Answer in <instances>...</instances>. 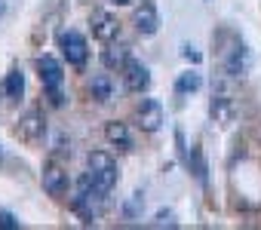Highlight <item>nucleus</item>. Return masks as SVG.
<instances>
[{"instance_id": "obj_1", "label": "nucleus", "mask_w": 261, "mask_h": 230, "mask_svg": "<svg viewBox=\"0 0 261 230\" xmlns=\"http://www.w3.org/2000/svg\"><path fill=\"white\" fill-rule=\"evenodd\" d=\"M37 74H40V83H43V92H46L49 104H53V107H62V104H65V95H62V80H65V74H62V65H59L53 55H40V59H37Z\"/></svg>"}, {"instance_id": "obj_2", "label": "nucleus", "mask_w": 261, "mask_h": 230, "mask_svg": "<svg viewBox=\"0 0 261 230\" xmlns=\"http://www.w3.org/2000/svg\"><path fill=\"white\" fill-rule=\"evenodd\" d=\"M86 166H89V172H92L95 187H98L101 193H111V187L117 184V163L111 160V154L92 151V154L86 157Z\"/></svg>"}, {"instance_id": "obj_3", "label": "nucleus", "mask_w": 261, "mask_h": 230, "mask_svg": "<svg viewBox=\"0 0 261 230\" xmlns=\"http://www.w3.org/2000/svg\"><path fill=\"white\" fill-rule=\"evenodd\" d=\"M40 184H43V190H46L49 196L62 199V196L68 193V187H71V178H68V172H65L62 163L49 160V163L43 166V172H40Z\"/></svg>"}, {"instance_id": "obj_4", "label": "nucleus", "mask_w": 261, "mask_h": 230, "mask_svg": "<svg viewBox=\"0 0 261 230\" xmlns=\"http://www.w3.org/2000/svg\"><path fill=\"white\" fill-rule=\"evenodd\" d=\"M59 49H62V55L68 59V65H74V68H83L86 59H89L86 40H83V34H77V31H62V34H59Z\"/></svg>"}, {"instance_id": "obj_5", "label": "nucleus", "mask_w": 261, "mask_h": 230, "mask_svg": "<svg viewBox=\"0 0 261 230\" xmlns=\"http://www.w3.org/2000/svg\"><path fill=\"white\" fill-rule=\"evenodd\" d=\"M16 135L28 145H37L43 135H46V120L40 110H25L19 117V126H16Z\"/></svg>"}, {"instance_id": "obj_6", "label": "nucleus", "mask_w": 261, "mask_h": 230, "mask_svg": "<svg viewBox=\"0 0 261 230\" xmlns=\"http://www.w3.org/2000/svg\"><path fill=\"white\" fill-rule=\"evenodd\" d=\"M136 123H139L142 132H157L163 126V104L157 98H145L136 107Z\"/></svg>"}, {"instance_id": "obj_7", "label": "nucleus", "mask_w": 261, "mask_h": 230, "mask_svg": "<svg viewBox=\"0 0 261 230\" xmlns=\"http://www.w3.org/2000/svg\"><path fill=\"white\" fill-rule=\"evenodd\" d=\"M89 28H92V37L101 40V43H111L117 34H120V22L108 13V10H95L89 16Z\"/></svg>"}, {"instance_id": "obj_8", "label": "nucleus", "mask_w": 261, "mask_h": 230, "mask_svg": "<svg viewBox=\"0 0 261 230\" xmlns=\"http://www.w3.org/2000/svg\"><path fill=\"white\" fill-rule=\"evenodd\" d=\"M123 83H126V89L129 92H145L148 86H151V74H148V68L142 65V62H136V59H129L126 65H123Z\"/></svg>"}, {"instance_id": "obj_9", "label": "nucleus", "mask_w": 261, "mask_h": 230, "mask_svg": "<svg viewBox=\"0 0 261 230\" xmlns=\"http://www.w3.org/2000/svg\"><path fill=\"white\" fill-rule=\"evenodd\" d=\"M224 68H227V74H230V77H246V74H249V68H252V55H249V49H246L243 43H237V46L227 52Z\"/></svg>"}, {"instance_id": "obj_10", "label": "nucleus", "mask_w": 261, "mask_h": 230, "mask_svg": "<svg viewBox=\"0 0 261 230\" xmlns=\"http://www.w3.org/2000/svg\"><path fill=\"white\" fill-rule=\"evenodd\" d=\"M105 141H108L111 148L129 151V148H133V132H129V126H126V123L111 120V123H105Z\"/></svg>"}, {"instance_id": "obj_11", "label": "nucleus", "mask_w": 261, "mask_h": 230, "mask_svg": "<svg viewBox=\"0 0 261 230\" xmlns=\"http://www.w3.org/2000/svg\"><path fill=\"white\" fill-rule=\"evenodd\" d=\"M133 22H136V28H139V34H157V28H160V19H157V10L151 7V4H142L139 10H136V16H133Z\"/></svg>"}, {"instance_id": "obj_12", "label": "nucleus", "mask_w": 261, "mask_h": 230, "mask_svg": "<svg viewBox=\"0 0 261 230\" xmlns=\"http://www.w3.org/2000/svg\"><path fill=\"white\" fill-rule=\"evenodd\" d=\"M209 113H212L215 123H230V117H233V101H230V95L227 92H215L212 101H209Z\"/></svg>"}, {"instance_id": "obj_13", "label": "nucleus", "mask_w": 261, "mask_h": 230, "mask_svg": "<svg viewBox=\"0 0 261 230\" xmlns=\"http://www.w3.org/2000/svg\"><path fill=\"white\" fill-rule=\"evenodd\" d=\"M89 95H92L98 104H108V101L114 98V83H111V77H108V74H95V77L89 80Z\"/></svg>"}, {"instance_id": "obj_14", "label": "nucleus", "mask_w": 261, "mask_h": 230, "mask_svg": "<svg viewBox=\"0 0 261 230\" xmlns=\"http://www.w3.org/2000/svg\"><path fill=\"white\" fill-rule=\"evenodd\" d=\"M101 62H105V68H111V71H123V65L129 62V49H126V46H108V49L101 52Z\"/></svg>"}, {"instance_id": "obj_15", "label": "nucleus", "mask_w": 261, "mask_h": 230, "mask_svg": "<svg viewBox=\"0 0 261 230\" xmlns=\"http://www.w3.org/2000/svg\"><path fill=\"white\" fill-rule=\"evenodd\" d=\"M4 92H7V98H13V101H19V98H22V92H25V74H22L19 68H13V71L7 74Z\"/></svg>"}, {"instance_id": "obj_16", "label": "nucleus", "mask_w": 261, "mask_h": 230, "mask_svg": "<svg viewBox=\"0 0 261 230\" xmlns=\"http://www.w3.org/2000/svg\"><path fill=\"white\" fill-rule=\"evenodd\" d=\"M203 86V77L197 74V71H188V74H181L178 80H175V92L178 95H188V92H197Z\"/></svg>"}, {"instance_id": "obj_17", "label": "nucleus", "mask_w": 261, "mask_h": 230, "mask_svg": "<svg viewBox=\"0 0 261 230\" xmlns=\"http://www.w3.org/2000/svg\"><path fill=\"white\" fill-rule=\"evenodd\" d=\"M188 166H194V175H197L200 181H206V163H203V151H200V148H194V151H191Z\"/></svg>"}, {"instance_id": "obj_18", "label": "nucleus", "mask_w": 261, "mask_h": 230, "mask_svg": "<svg viewBox=\"0 0 261 230\" xmlns=\"http://www.w3.org/2000/svg\"><path fill=\"white\" fill-rule=\"evenodd\" d=\"M0 227H4V230H16V227H22V224H19V218H16V215L0 212Z\"/></svg>"}, {"instance_id": "obj_19", "label": "nucleus", "mask_w": 261, "mask_h": 230, "mask_svg": "<svg viewBox=\"0 0 261 230\" xmlns=\"http://www.w3.org/2000/svg\"><path fill=\"white\" fill-rule=\"evenodd\" d=\"M157 224H169V227H175L178 221H175V215H157Z\"/></svg>"}, {"instance_id": "obj_20", "label": "nucleus", "mask_w": 261, "mask_h": 230, "mask_svg": "<svg viewBox=\"0 0 261 230\" xmlns=\"http://www.w3.org/2000/svg\"><path fill=\"white\" fill-rule=\"evenodd\" d=\"M111 4H117V7H123V4H129V0H111Z\"/></svg>"}, {"instance_id": "obj_21", "label": "nucleus", "mask_w": 261, "mask_h": 230, "mask_svg": "<svg viewBox=\"0 0 261 230\" xmlns=\"http://www.w3.org/2000/svg\"><path fill=\"white\" fill-rule=\"evenodd\" d=\"M4 10H7V4H4V0H0V16H4Z\"/></svg>"}]
</instances>
